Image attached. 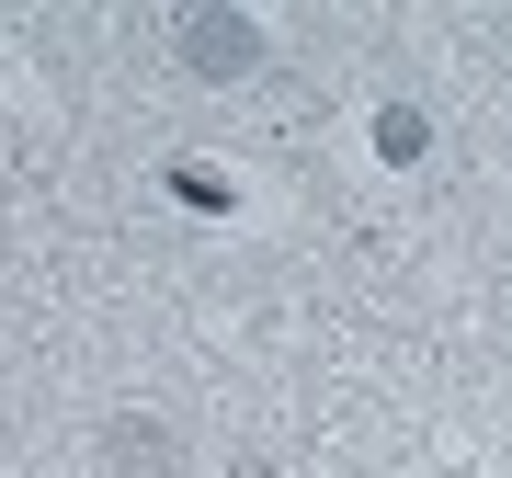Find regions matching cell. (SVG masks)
I'll return each mask as SVG.
<instances>
[{"label": "cell", "mask_w": 512, "mask_h": 478, "mask_svg": "<svg viewBox=\"0 0 512 478\" xmlns=\"http://www.w3.org/2000/svg\"><path fill=\"white\" fill-rule=\"evenodd\" d=\"M194 69H251V23H183Z\"/></svg>", "instance_id": "cell-1"}]
</instances>
